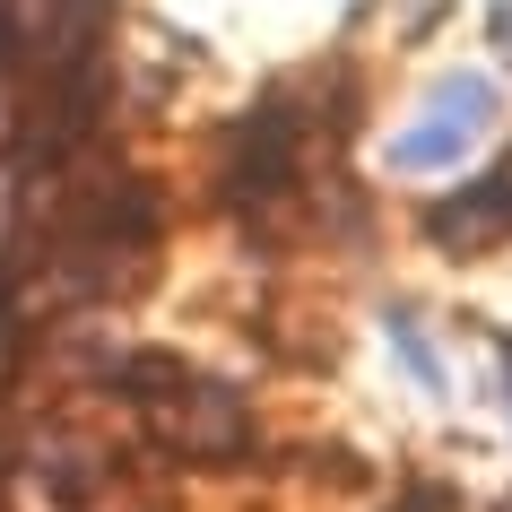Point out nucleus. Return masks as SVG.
<instances>
[{"mask_svg": "<svg viewBox=\"0 0 512 512\" xmlns=\"http://www.w3.org/2000/svg\"><path fill=\"white\" fill-rule=\"evenodd\" d=\"M148 408H157V434H165L183 460H235L243 443H252V408H243L226 382L183 374V382H165Z\"/></svg>", "mask_w": 512, "mask_h": 512, "instance_id": "2", "label": "nucleus"}, {"mask_svg": "<svg viewBox=\"0 0 512 512\" xmlns=\"http://www.w3.org/2000/svg\"><path fill=\"white\" fill-rule=\"evenodd\" d=\"M304 148H313V122H304L287 96H270V105H252L235 122V139H226V191L235 200H278V191L304 174Z\"/></svg>", "mask_w": 512, "mask_h": 512, "instance_id": "1", "label": "nucleus"}, {"mask_svg": "<svg viewBox=\"0 0 512 512\" xmlns=\"http://www.w3.org/2000/svg\"><path fill=\"white\" fill-rule=\"evenodd\" d=\"M486 113H495V87L469 70V79H443L434 87V105L417 131L391 139V165H408V174H434V165H460V148L486 131Z\"/></svg>", "mask_w": 512, "mask_h": 512, "instance_id": "3", "label": "nucleus"}, {"mask_svg": "<svg viewBox=\"0 0 512 512\" xmlns=\"http://www.w3.org/2000/svg\"><path fill=\"white\" fill-rule=\"evenodd\" d=\"M426 235L452 243V252H486V243L512 235V157L495 165V174H478V183H460L452 200H434L426 209Z\"/></svg>", "mask_w": 512, "mask_h": 512, "instance_id": "4", "label": "nucleus"}, {"mask_svg": "<svg viewBox=\"0 0 512 512\" xmlns=\"http://www.w3.org/2000/svg\"><path fill=\"white\" fill-rule=\"evenodd\" d=\"M495 44H504V53H512V0H504V9H495Z\"/></svg>", "mask_w": 512, "mask_h": 512, "instance_id": "6", "label": "nucleus"}, {"mask_svg": "<svg viewBox=\"0 0 512 512\" xmlns=\"http://www.w3.org/2000/svg\"><path fill=\"white\" fill-rule=\"evenodd\" d=\"M391 348H400L408 365H417V382H443V374H434V356H426V339H417L408 322H391Z\"/></svg>", "mask_w": 512, "mask_h": 512, "instance_id": "5", "label": "nucleus"}]
</instances>
